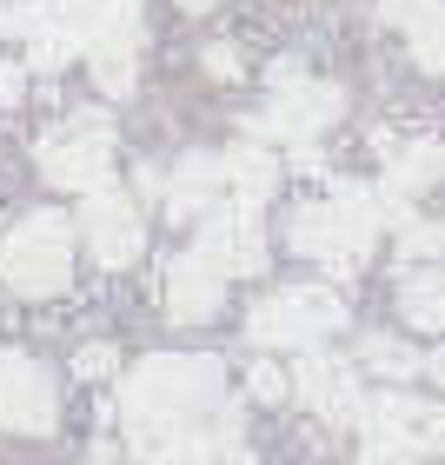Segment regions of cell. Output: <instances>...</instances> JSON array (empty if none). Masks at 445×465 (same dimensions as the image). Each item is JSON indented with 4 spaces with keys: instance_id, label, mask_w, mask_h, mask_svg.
<instances>
[{
    "instance_id": "obj_1",
    "label": "cell",
    "mask_w": 445,
    "mask_h": 465,
    "mask_svg": "<svg viewBox=\"0 0 445 465\" xmlns=\"http://www.w3.org/2000/svg\"><path fill=\"white\" fill-rule=\"evenodd\" d=\"M220 359L206 352H160V359H140L134 372L120 379V426H126V446L140 459L173 446V439L200 432L206 412H220Z\"/></svg>"
},
{
    "instance_id": "obj_2",
    "label": "cell",
    "mask_w": 445,
    "mask_h": 465,
    "mask_svg": "<svg viewBox=\"0 0 445 465\" xmlns=\"http://www.w3.org/2000/svg\"><path fill=\"white\" fill-rule=\"evenodd\" d=\"M379 226H386V213H379V193H372V186H346V180H339L326 200L292 206L286 240H292V252H306V260H320L326 272H339V280H346V272L366 266Z\"/></svg>"
},
{
    "instance_id": "obj_3",
    "label": "cell",
    "mask_w": 445,
    "mask_h": 465,
    "mask_svg": "<svg viewBox=\"0 0 445 465\" xmlns=\"http://www.w3.org/2000/svg\"><path fill=\"white\" fill-rule=\"evenodd\" d=\"M0 280L27 300H47L74 280V226L67 213H27L0 240Z\"/></svg>"
},
{
    "instance_id": "obj_4",
    "label": "cell",
    "mask_w": 445,
    "mask_h": 465,
    "mask_svg": "<svg viewBox=\"0 0 445 465\" xmlns=\"http://www.w3.org/2000/svg\"><path fill=\"white\" fill-rule=\"evenodd\" d=\"M40 173L60 193H94L114 173V120L107 114H74L40 140Z\"/></svg>"
},
{
    "instance_id": "obj_5",
    "label": "cell",
    "mask_w": 445,
    "mask_h": 465,
    "mask_svg": "<svg viewBox=\"0 0 445 465\" xmlns=\"http://www.w3.org/2000/svg\"><path fill=\"white\" fill-rule=\"evenodd\" d=\"M339 326H346V306H339L332 286H286V292H266L246 312L252 346H320Z\"/></svg>"
},
{
    "instance_id": "obj_6",
    "label": "cell",
    "mask_w": 445,
    "mask_h": 465,
    "mask_svg": "<svg viewBox=\"0 0 445 465\" xmlns=\"http://www.w3.org/2000/svg\"><path fill=\"white\" fill-rule=\"evenodd\" d=\"M200 260L213 272H240V280H252V272H266V232H260V206L252 200H213L200 220Z\"/></svg>"
},
{
    "instance_id": "obj_7",
    "label": "cell",
    "mask_w": 445,
    "mask_h": 465,
    "mask_svg": "<svg viewBox=\"0 0 445 465\" xmlns=\"http://www.w3.org/2000/svg\"><path fill=\"white\" fill-rule=\"evenodd\" d=\"M346 114V94L332 87V80H292V87H272V107L260 120H246L252 140H292L306 146L312 134H326V126Z\"/></svg>"
},
{
    "instance_id": "obj_8",
    "label": "cell",
    "mask_w": 445,
    "mask_h": 465,
    "mask_svg": "<svg viewBox=\"0 0 445 465\" xmlns=\"http://www.w3.org/2000/svg\"><path fill=\"white\" fill-rule=\"evenodd\" d=\"M80 232H87V246H94L100 266H134L140 246H146V220H140V206L126 200L120 186H94V193H87V206H80Z\"/></svg>"
},
{
    "instance_id": "obj_9",
    "label": "cell",
    "mask_w": 445,
    "mask_h": 465,
    "mask_svg": "<svg viewBox=\"0 0 445 465\" xmlns=\"http://www.w3.org/2000/svg\"><path fill=\"white\" fill-rule=\"evenodd\" d=\"M300 372H292V392L306 399L312 412L326 419V426H359V412H366V392H359V372L352 359H332L320 346H300Z\"/></svg>"
},
{
    "instance_id": "obj_10",
    "label": "cell",
    "mask_w": 445,
    "mask_h": 465,
    "mask_svg": "<svg viewBox=\"0 0 445 465\" xmlns=\"http://www.w3.org/2000/svg\"><path fill=\"white\" fill-rule=\"evenodd\" d=\"M100 94H134V54H140V0H100V20L87 34Z\"/></svg>"
},
{
    "instance_id": "obj_11",
    "label": "cell",
    "mask_w": 445,
    "mask_h": 465,
    "mask_svg": "<svg viewBox=\"0 0 445 465\" xmlns=\"http://www.w3.org/2000/svg\"><path fill=\"white\" fill-rule=\"evenodd\" d=\"M0 426L7 432H54V379L27 352H0Z\"/></svg>"
},
{
    "instance_id": "obj_12",
    "label": "cell",
    "mask_w": 445,
    "mask_h": 465,
    "mask_svg": "<svg viewBox=\"0 0 445 465\" xmlns=\"http://www.w3.org/2000/svg\"><path fill=\"white\" fill-rule=\"evenodd\" d=\"M220 306H226V272H213L200 252H180V260L166 266V312L186 320V326H200V320H213Z\"/></svg>"
},
{
    "instance_id": "obj_13",
    "label": "cell",
    "mask_w": 445,
    "mask_h": 465,
    "mask_svg": "<svg viewBox=\"0 0 445 465\" xmlns=\"http://www.w3.org/2000/svg\"><path fill=\"white\" fill-rule=\"evenodd\" d=\"M379 153H386V193L392 200L426 193V186H439V173H445V146L439 140H386L379 134Z\"/></svg>"
},
{
    "instance_id": "obj_14",
    "label": "cell",
    "mask_w": 445,
    "mask_h": 465,
    "mask_svg": "<svg viewBox=\"0 0 445 465\" xmlns=\"http://www.w3.org/2000/svg\"><path fill=\"white\" fill-rule=\"evenodd\" d=\"M220 186H226L220 153H186L173 166V180H160V193H166V213L173 220H193V213H206V206L220 200Z\"/></svg>"
},
{
    "instance_id": "obj_15",
    "label": "cell",
    "mask_w": 445,
    "mask_h": 465,
    "mask_svg": "<svg viewBox=\"0 0 445 465\" xmlns=\"http://www.w3.org/2000/svg\"><path fill=\"white\" fill-rule=\"evenodd\" d=\"M226 166V186H232V200H272V186H280V160L266 153V146H232V153H220Z\"/></svg>"
},
{
    "instance_id": "obj_16",
    "label": "cell",
    "mask_w": 445,
    "mask_h": 465,
    "mask_svg": "<svg viewBox=\"0 0 445 465\" xmlns=\"http://www.w3.org/2000/svg\"><path fill=\"white\" fill-rule=\"evenodd\" d=\"M399 312H406V326H419V332H445V272L439 266L406 272V280H399Z\"/></svg>"
},
{
    "instance_id": "obj_17",
    "label": "cell",
    "mask_w": 445,
    "mask_h": 465,
    "mask_svg": "<svg viewBox=\"0 0 445 465\" xmlns=\"http://www.w3.org/2000/svg\"><path fill=\"white\" fill-rule=\"evenodd\" d=\"M359 366L379 372V379H412L419 372V352L406 340H392V332H366V340H359Z\"/></svg>"
},
{
    "instance_id": "obj_18",
    "label": "cell",
    "mask_w": 445,
    "mask_h": 465,
    "mask_svg": "<svg viewBox=\"0 0 445 465\" xmlns=\"http://www.w3.org/2000/svg\"><path fill=\"white\" fill-rule=\"evenodd\" d=\"M406 34H412V60H419V67H426V74H445V0H432V7L419 14Z\"/></svg>"
},
{
    "instance_id": "obj_19",
    "label": "cell",
    "mask_w": 445,
    "mask_h": 465,
    "mask_svg": "<svg viewBox=\"0 0 445 465\" xmlns=\"http://www.w3.org/2000/svg\"><path fill=\"white\" fill-rule=\"evenodd\" d=\"M220 439L213 432H186V439H173V446H160V452H146L140 465H220Z\"/></svg>"
},
{
    "instance_id": "obj_20",
    "label": "cell",
    "mask_w": 445,
    "mask_h": 465,
    "mask_svg": "<svg viewBox=\"0 0 445 465\" xmlns=\"http://www.w3.org/2000/svg\"><path fill=\"white\" fill-rule=\"evenodd\" d=\"M399 252L406 260H445V226L439 220H406L399 226Z\"/></svg>"
},
{
    "instance_id": "obj_21",
    "label": "cell",
    "mask_w": 445,
    "mask_h": 465,
    "mask_svg": "<svg viewBox=\"0 0 445 465\" xmlns=\"http://www.w3.org/2000/svg\"><path fill=\"white\" fill-rule=\"evenodd\" d=\"M359 459H366V465H412L419 452L399 432H366V439H359Z\"/></svg>"
},
{
    "instance_id": "obj_22",
    "label": "cell",
    "mask_w": 445,
    "mask_h": 465,
    "mask_svg": "<svg viewBox=\"0 0 445 465\" xmlns=\"http://www.w3.org/2000/svg\"><path fill=\"white\" fill-rule=\"evenodd\" d=\"M292 392V379L272 366V359H252V399H266V406H280V399Z\"/></svg>"
},
{
    "instance_id": "obj_23",
    "label": "cell",
    "mask_w": 445,
    "mask_h": 465,
    "mask_svg": "<svg viewBox=\"0 0 445 465\" xmlns=\"http://www.w3.org/2000/svg\"><path fill=\"white\" fill-rule=\"evenodd\" d=\"M74 372H80V379H107V372H114V346H100V340H94V346H80Z\"/></svg>"
},
{
    "instance_id": "obj_24",
    "label": "cell",
    "mask_w": 445,
    "mask_h": 465,
    "mask_svg": "<svg viewBox=\"0 0 445 465\" xmlns=\"http://www.w3.org/2000/svg\"><path fill=\"white\" fill-rule=\"evenodd\" d=\"M426 7H432V0H379V20H392V27H412Z\"/></svg>"
},
{
    "instance_id": "obj_25",
    "label": "cell",
    "mask_w": 445,
    "mask_h": 465,
    "mask_svg": "<svg viewBox=\"0 0 445 465\" xmlns=\"http://www.w3.org/2000/svg\"><path fill=\"white\" fill-rule=\"evenodd\" d=\"M206 74L213 80H240V54L232 47H206Z\"/></svg>"
},
{
    "instance_id": "obj_26",
    "label": "cell",
    "mask_w": 445,
    "mask_h": 465,
    "mask_svg": "<svg viewBox=\"0 0 445 465\" xmlns=\"http://www.w3.org/2000/svg\"><path fill=\"white\" fill-rule=\"evenodd\" d=\"M20 87H27V80H20V67H14V60H0V107H14Z\"/></svg>"
},
{
    "instance_id": "obj_27",
    "label": "cell",
    "mask_w": 445,
    "mask_h": 465,
    "mask_svg": "<svg viewBox=\"0 0 445 465\" xmlns=\"http://www.w3.org/2000/svg\"><path fill=\"white\" fill-rule=\"evenodd\" d=\"M266 80H272V87H292V80H306V74H300V60H272Z\"/></svg>"
},
{
    "instance_id": "obj_28",
    "label": "cell",
    "mask_w": 445,
    "mask_h": 465,
    "mask_svg": "<svg viewBox=\"0 0 445 465\" xmlns=\"http://www.w3.org/2000/svg\"><path fill=\"white\" fill-rule=\"evenodd\" d=\"M419 372H432V386H445V346L439 352H419Z\"/></svg>"
},
{
    "instance_id": "obj_29",
    "label": "cell",
    "mask_w": 445,
    "mask_h": 465,
    "mask_svg": "<svg viewBox=\"0 0 445 465\" xmlns=\"http://www.w3.org/2000/svg\"><path fill=\"white\" fill-rule=\"evenodd\" d=\"M94 465H120V446H114V439H100V446H94Z\"/></svg>"
},
{
    "instance_id": "obj_30",
    "label": "cell",
    "mask_w": 445,
    "mask_h": 465,
    "mask_svg": "<svg viewBox=\"0 0 445 465\" xmlns=\"http://www.w3.org/2000/svg\"><path fill=\"white\" fill-rule=\"evenodd\" d=\"M180 7H186V14H206V7H213V0H180Z\"/></svg>"
}]
</instances>
